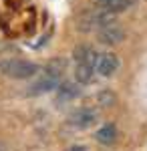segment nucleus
<instances>
[{
    "label": "nucleus",
    "mask_w": 147,
    "mask_h": 151,
    "mask_svg": "<svg viewBox=\"0 0 147 151\" xmlns=\"http://www.w3.org/2000/svg\"><path fill=\"white\" fill-rule=\"evenodd\" d=\"M97 52L89 47H81L77 50V69H75V77L77 81L87 85L93 81L95 77V69H97Z\"/></svg>",
    "instance_id": "nucleus-1"
},
{
    "label": "nucleus",
    "mask_w": 147,
    "mask_h": 151,
    "mask_svg": "<svg viewBox=\"0 0 147 151\" xmlns=\"http://www.w3.org/2000/svg\"><path fill=\"white\" fill-rule=\"evenodd\" d=\"M0 70L12 79H30L38 73V65L22 60V58H8L0 63Z\"/></svg>",
    "instance_id": "nucleus-2"
},
{
    "label": "nucleus",
    "mask_w": 147,
    "mask_h": 151,
    "mask_svg": "<svg viewBox=\"0 0 147 151\" xmlns=\"http://www.w3.org/2000/svg\"><path fill=\"white\" fill-rule=\"evenodd\" d=\"M97 111H93V109H79V111H75L73 115L68 117V123L73 125L75 129H89L93 127L95 123H97Z\"/></svg>",
    "instance_id": "nucleus-3"
},
{
    "label": "nucleus",
    "mask_w": 147,
    "mask_h": 151,
    "mask_svg": "<svg viewBox=\"0 0 147 151\" xmlns=\"http://www.w3.org/2000/svg\"><path fill=\"white\" fill-rule=\"evenodd\" d=\"M58 85V73L57 70H46V75H43L38 81L30 87V95H43L46 91L57 89Z\"/></svg>",
    "instance_id": "nucleus-4"
},
{
    "label": "nucleus",
    "mask_w": 147,
    "mask_h": 151,
    "mask_svg": "<svg viewBox=\"0 0 147 151\" xmlns=\"http://www.w3.org/2000/svg\"><path fill=\"white\" fill-rule=\"evenodd\" d=\"M119 69V58L113 52H103L97 57V70L101 73L103 77H111L113 73H117Z\"/></svg>",
    "instance_id": "nucleus-5"
},
{
    "label": "nucleus",
    "mask_w": 147,
    "mask_h": 151,
    "mask_svg": "<svg viewBox=\"0 0 147 151\" xmlns=\"http://www.w3.org/2000/svg\"><path fill=\"white\" fill-rule=\"evenodd\" d=\"M123 36H125L123 28L117 26L115 22L105 24V26H101V30H99V38H101V42H105V45H117V42L123 40Z\"/></svg>",
    "instance_id": "nucleus-6"
},
{
    "label": "nucleus",
    "mask_w": 147,
    "mask_h": 151,
    "mask_svg": "<svg viewBox=\"0 0 147 151\" xmlns=\"http://www.w3.org/2000/svg\"><path fill=\"white\" fill-rule=\"evenodd\" d=\"M95 137H97V141L103 143V145H111V143H115V139H117V129H115V125H105V127H101L95 133Z\"/></svg>",
    "instance_id": "nucleus-7"
},
{
    "label": "nucleus",
    "mask_w": 147,
    "mask_h": 151,
    "mask_svg": "<svg viewBox=\"0 0 147 151\" xmlns=\"http://www.w3.org/2000/svg\"><path fill=\"white\" fill-rule=\"evenodd\" d=\"M99 2H101L103 8L109 10V12H123V10H127L135 0H99Z\"/></svg>",
    "instance_id": "nucleus-8"
},
{
    "label": "nucleus",
    "mask_w": 147,
    "mask_h": 151,
    "mask_svg": "<svg viewBox=\"0 0 147 151\" xmlns=\"http://www.w3.org/2000/svg\"><path fill=\"white\" fill-rule=\"evenodd\" d=\"M79 95V89L75 87V85H71V83H67V85H61L58 87V99H75Z\"/></svg>",
    "instance_id": "nucleus-9"
},
{
    "label": "nucleus",
    "mask_w": 147,
    "mask_h": 151,
    "mask_svg": "<svg viewBox=\"0 0 147 151\" xmlns=\"http://www.w3.org/2000/svg\"><path fill=\"white\" fill-rule=\"evenodd\" d=\"M68 151H87V149H85V147H71Z\"/></svg>",
    "instance_id": "nucleus-10"
}]
</instances>
